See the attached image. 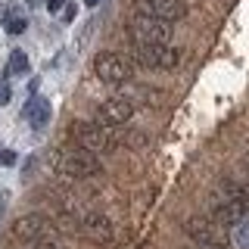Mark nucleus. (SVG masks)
<instances>
[{
	"instance_id": "21",
	"label": "nucleus",
	"mask_w": 249,
	"mask_h": 249,
	"mask_svg": "<svg viewBox=\"0 0 249 249\" xmlns=\"http://www.w3.org/2000/svg\"><path fill=\"white\" fill-rule=\"evenodd\" d=\"M62 16H66V22H72L75 19V6H66V13H62Z\"/></svg>"
},
{
	"instance_id": "9",
	"label": "nucleus",
	"mask_w": 249,
	"mask_h": 249,
	"mask_svg": "<svg viewBox=\"0 0 249 249\" xmlns=\"http://www.w3.org/2000/svg\"><path fill=\"white\" fill-rule=\"evenodd\" d=\"M137 13L162 19V22H181L187 19L190 10H187L184 0H137Z\"/></svg>"
},
{
	"instance_id": "1",
	"label": "nucleus",
	"mask_w": 249,
	"mask_h": 249,
	"mask_svg": "<svg viewBox=\"0 0 249 249\" xmlns=\"http://www.w3.org/2000/svg\"><path fill=\"white\" fill-rule=\"evenodd\" d=\"M53 165H56L59 175L78 178V181L103 175V162H100L93 153L81 150V146H62V150H56L53 153Z\"/></svg>"
},
{
	"instance_id": "7",
	"label": "nucleus",
	"mask_w": 249,
	"mask_h": 249,
	"mask_svg": "<svg viewBox=\"0 0 249 249\" xmlns=\"http://www.w3.org/2000/svg\"><path fill=\"white\" fill-rule=\"evenodd\" d=\"M184 231H187V237L193 240V246H199V249L224 246L221 233H218V224L212 221V218H206V215H193L190 221L184 224Z\"/></svg>"
},
{
	"instance_id": "23",
	"label": "nucleus",
	"mask_w": 249,
	"mask_h": 249,
	"mask_svg": "<svg viewBox=\"0 0 249 249\" xmlns=\"http://www.w3.org/2000/svg\"><path fill=\"white\" fill-rule=\"evenodd\" d=\"M100 3V0H84V6H97Z\"/></svg>"
},
{
	"instance_id": "15",
	"label": "nucleus",
	"mask_w": 249,
	"mask_h": 249,
	"mask_svg": "<svg viewBox=\"0 0 249 249\" xmlns=\"http://www.w3.org/2000/svg\"><path fill=\"white\" fill-rule=\"evenodd\" d=\"M233 246H237V249H249V215L233 228Z\"/></svg>"
},
{
	"instance_id": "13",
	"label": "nucleus",
	"mask_w": 249,
	"mask_h": 249,
	"mask_svg": "<svg viewBox=\"0 0 249 249\" xmlns=\"http://www.w3.org/2000/svg\"><path fill=\"white\" fill-rule=\"evenodd\" d=\"M3 28H6V35H22V31L28 28V19L16 10H6L3 13Z\"/></svg>"
},
{
	"instance_id": "22",
	"label": "nucleus",
	"mask_w": 249,
	"mask_h": 249,
	"mask_svg": "<svg viewBox=\"0 0 249 249\" xmlns=\"http://www.w3.org/2000/svg\"><path fill=\"white\" fill-rule=\"evenodd\" d=\"M28 6H41V3H47V0H25Z\"/></svg>"
},
{
	"instance_id": "20",
	"label": "nucleus",
	"mask_w": 249,
	"mask_h": 249,
	"mask_svg": "<svg viewBox=\"0 0 249 249\" xmlns=\"http://www.w3.org/2000/svg\"><path fill=\"white\" fill-rule=\"evenodd\" d=\"M6 202H10V193H0V218L6 212Z\"/></svg>"
},
{
	"instance_id": "2",
	"label": "nucleus",
	"mask_w": 249,
	"mask_h": 249,
	"mask_svg": "<svg viewBox=\"0 0 249 249\" xmlns=\"http://www.w3.org/2000/svg\"><path fill=\"white\" fill-rule=\"evenodd\" d=\"M69 134H72L75 146H81V150H88L93 156L112 153L115 146H119L115 128H106V124H100V122H72Z\"/></svg>"
},
{
	"instance_id": "10",
	"label": "nucleus",
	"mask_w": 249,
	"mask_h": 249,
	"mask_svg": "<svg viewBox=\"0 0 249 249\" xmlns=\"http://www.w3.org/2000/svg\"><path fill=\"white\" fill-rule=\"evenodd\" d=\"M131 115H134V103L124 100V97L103 100V103L97 106V119H100V124H106V128H119V124L131 122Z\"/></svg>"
},
{
	"instance_id": "17",
	"label": "nucleus",
	"mask_w": 249,
	"mask_h": 249,
	"mask_svg": "<svg viewBox=\"0 0 249 249\" xmlns=\"http://www.w3.org/2000/svg\"><path fill=\"white\" fill-rule=\"evenodd\" d=\"M13 100V90H10V84L6 81H0V106H6Z\"/></svg>"
},
{
	"instance_id": "4",
	"label": "nucleus",
	"mask_w": 249,
	"mask_h": 249,
	"mask_svg": "<svg viewBox=\"0 0 249 249\" xmlns=\"http://www.w3.org/2000/svg\"><path fill=\"white\" fill-rule=\"evenodd\" d=\"M134 59L146 69H178L181 66V50L171 44H137Z\"/></svg>"
},
{
	"instance_id": "8",
	"label": "nucleus",
	"mask_w": 249,
	"mask_h": 249,
	"mask_svg": "<svg viewBox=\"0 0 249 249\" xmlns=\"http://www.w3.org/2000/svg\"><path fill=\"white\" fill-rule=\"evenodd\" d=\"M78 231H81L84 240H90V243H100V246H106V243H112V240H115V224L109 221L106 215H97V212L81 215V221H78Z\"/></svg>"
},
{
	"instance_id": "5",
	"label": "nucleus",
	"mask_w": 249,
	"mask_h": 249,
	"mask_svg": "<svg viewBox=\"0 0 249 249\" xmlns=\"http://www.w3.org/2000/svg\"><path fill=\"white\" fill-rule=\"evenodd\" d=\"M93 75H97L103 84H124L131 78V62L124 59L122 53L103 50V53H97V59H93Z\"/></svg>"
},
{
	"instance_id": "24",
	"label": "nucleus",
	"mask_w": 249,
	"mask_h": 249,
	"mask_svg": "<svg viewBox=\"0 0 249 249\" xmlns=\"http://www.w3.org/2000/svg\"><path fill=\"white\" fill-rule=\"evenodd\" d=\"M190 249H196V246H190Z\"/></svg>"
},
{
	"instance_id": "6",
	"label": "nucleus",
	"mask_w": 249,
	"mask_h": 249,
	"mask_svg": "<svg viewBox=\"0 0 249 249\" xmlns=\"http://www.w3.org/2000/svg\"><path fill=\"white\" fill-rule=\"evenodd\" d=\"M13 233L22 240V243H56V231L47 221L44 215H22L19 221L13 224Z\"/></svg>"
},
{
	"instance_id": "18",
	"label": "nucleus",
	"mask_w": 249,
	"mask_h": 249,
	"mask_svg": "<svg viewBox=\"0 0 249 249\" xmlns=\"http://www.w3.org/2000/svg\"><path fill=\"white\" fill-rule=\"evenodd\" d=\"M44 6H47V10H50V13H59L62 6H66V0H47Z\"/></svg>"
},
{
	"instance_id": "19",
	"label": "nucleus",
	"mask_w": 249,
	"mask_h": 249,
	"mask_svg": "<svg viewBox=\"0 0 249 249\" xmlns=\"http://www.w3.org/2000/svg\"><path fill=\"white\" fill-rule=\"evenodd\" d=\"M28 249H62L56 243H28Z\"/></svg>"
},
{
	"instance_id": "12",
	"label": "nucleus",
	"mask_w": 249,
	"mask_h": 249,
	"mask_svg": "<svg viewBox=\"0 0 249 249\" xmlns=\"http://www.w3.org/2000/svg\"><path fill=\"white\" fill-rule=\"evenodd\" d=\"M22 115H25V119L31 122V128H35V131H44L47 124H50V115H53L50 100H44V97H31Z\"/></svg>"
},
{
	"instance_id": "3",
	"label": "nucleus",
	"mask_w": 249,
	"mask_h": 249,
	"mask_svg": "<svg viewBox=\"0 0 249 249\" xmlns=\"http://www.w3.org/2000/svg\"><path fill=\"white\" fill-rule=\"evenodd\" d=\"M128 37L137 44H171L175 37V25L171 22H162V19H153V16H143V13H134L128 19Z\"/></svg>"
},
{
	"instance_id": "14",
	"label": "nucleus",
	"mask_w": 249,
	"mask_h": 249,
	"mask_svg": "<svg viewBox=\"0 0 249 249\" xmlns=\"http://www.w3.org/2000/svg\"><path fill=\"white\" fill-rule=\"evenodd\" d=\"M28 72V56L25 50H13L10 59H6V75H25Z\"/></svg>"
},
{
	"instance_id": "16",
	"label": "nucleus",
	"mask_w": 249,
	"mask_h": 249,
	"mask_svg": "<svg viewBox=\"0 0 249 249\" xmlns=\"http://www.w3.org/2000/svg\"><path fill=\"white\" fill-rule=\"evenodd\" d=\"M16 162H19V156L13 150H0V165H16Z\"/></svg>"
},
{
	"instance_id": "11",
	"label": "nucleus",
	"mask_w": 249,
	"mask_h": 249,
	"mask_svg": "<svg viewBox=\"0 0 249 249\" xmlns=\"http://www.w3.org/2000/svg\"><path fill=\"white\" fill-rule=\"evenodd\" d=\"M215 196H221V199L233 202V206H240L249 215V187L246 184H240V181H233V178L224 175V178H218V184H215Z\"/></svg>"
}]
</instances>
